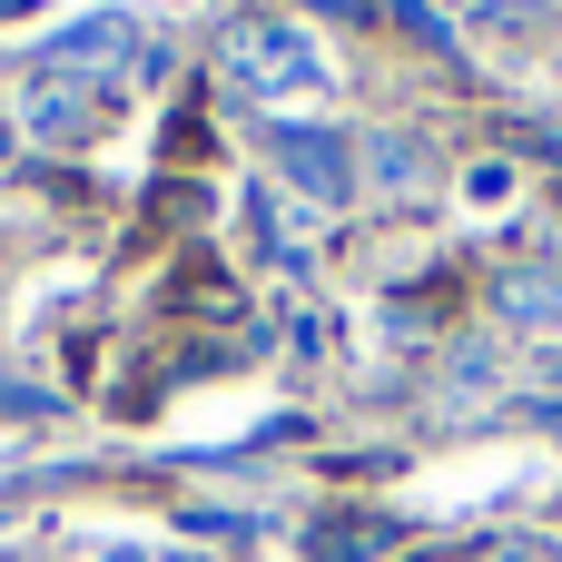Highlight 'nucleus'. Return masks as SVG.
<instances>
[{
	"instance_id": "obj_1",
	"label": "nucleus",
	"mask_w": 562,
	"mask_h": 562,
	"mask_svg": "<svg viewBox=\"0 0 562 562\" xmlns=\"http://www.w3.org/2000/svg\"><path fill=\"white\" fill-rule=\"evenodd\" d=\"M217 69L247 99H316L326 89V49L296 20H227L217 30Z\"/></svg>"
},
{
	"instance_id": "obj_2",
	"label": "nucleus",
	"mask_w": 562,
	"mask_h": 562,
	"mask_svg": "<svg viewBox=\"0 0 562 562\" xmlns=\"http://www.w3.org/2000/svg\"><path fill=\"white\" fill-rule=\"evenodd\" d=\"M20 128L40 148H89L109 128V79H69V69H30L20 89Z\"/></svg>"
},
{
	"instance_id": "obj_3",
	"label": "nucleus",
	"mask_w": 562,
	"mask_h": 562,
	"mask_svg": "<svg viewBox=\"0 0 562 562\" xmlns=\"http://www.w3.org/2000/svg\"><path fill=\"white\" fill-rule=\"evenodd\" d=\"M267 158L296 178V198L346 207L356 198V138L346 128H306V119H267Z\"/></svg>"
},
{
	"instance_id": "obj_4",
	"label": "nucleus",
	"mask_w": 562,
	"mask_h": 562,
	"mask_svg": "<svg viewBox=\"0 0 562 562\" xmlns=\"http://www.w3.org/2000/svg\"><path fill=\"white\" fill-rule=\"evenodd\" d=\"M138 59V20L128 10H79L59 40H40V59L30 69H69V79H109V69H128Z\"/></svg>"
},
{
	"instance_id": "obj_5",
	"label": "nucleus",
	"mask_w": 562,
	"mask_h": 562,
	"mask_svg": "<svg viewBox=\"0 0 562 562\" xmlns=\"http://www.w3.org/2000/svg\"><path fill=\"white\" fill-rule=\"evenodd\" d=\"M425 178H435L425 138H405V128H375V138H356V198H415Z\"/></svg>"
},
{
	"instance_id": "obj_6",
	"label": "nucleus",
	"mask_w": 562,
	"mask_h": 562,
	"mask_svg": "<svg viewBox=\"0 0 562 562\" xmlns=\"http://www.w3.org/2000/svg\"><path fill=\"white\" fill-rule=\"evenodd\" d=\"M494 316L533 326V336H562V267H504L494 277Z\"/></svg>"
},
{
	"instance_id": "obj_7",
	"label": "nucleus",
	"mask_w": 562,
	"mask_h": 562,
	"mask_svg": "<svg viewBox=\"0 0 562 562\" xmlns=\"http://www.w3.org/2000/svg\"><path fill=\"white\" fill-rule=\"evenodd\" d=\"M306 553H316V562H366V553H385V524H346V533H326V524H316V533H306Z\"/></svg>"
},
{
	"instance_id": "obj_8",
	"label": "nucleus",
	"mask_w": 562,
	"mask_h": 562,
	"mask_svg": "<svg viewBox=\"0 0 562 562\" xmlns=\"http://www.w3.org/2000/svg\"><path fill=\"white\" fill-rule=\"evenodd\" d=\"M395 20H405L425 49H454V30H445V10H435V0H395Z\"/></svg>"
},
{
	"instance_id": "obj_9",
	"label": "nucleus",
	"mask_w": 562,
	"mask_h": 562,
	"mask_svg": "<svg viewBox=\"0 0 562 562\" xmlns=\"http://www.w3.org/2000/svg\"><path fill=\"white\" fill-rule=\"evenodd\" d=\"M504 188H514V168H504V158H494V168H474V178H464V198H474V207H494V198H504Z\"/></svg>"
},
{
	"instance_id": "obj_10",
	"label": "nucleus",
	"mask_w": 562,
	"mask_h": 562,
	"mask_svg": "<svg viewBox=\"0 0 562 562\" xmlns=\"http://www.w3.org/2000/svg\"><path fill=\"white\" fill-rule=\"evenodd\" d=\"M296 10H326V20H375V0H296Z\"/></svg>"
},
{
	"instance_id": "obj_11",
	"label": "nucleus",
	"mask_w": 562,
	"mask_h": 562,
	"mask_svg": "<svg viewBox=\"0 0 562 562\" xmlns=\"http://www.w3.org/2000/svg\"><path fill=\"white\" fill-rule=\"evenodd\" d=\"M543 385H562V346H553V356H543Z\"/></svg>"
}]
</instances>
